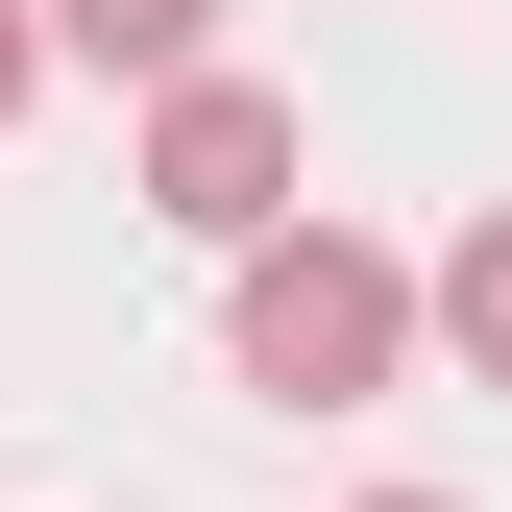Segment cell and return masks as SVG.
<instances>
[{"instance_id":"5b68a950","label":"cell","mask_w":512,"mask_h":512,"mask_svg":"<svg viewBox=\"0 0 512 512\" xmlns=\"http://www.w3.org/2000/svg\"><path fill=\"white\" fill-rule=\"evenodd\" d=\"M49 98V0H0V122H25Z\"/></svg>"},{"instance_id":"7a4b0ae2","label":"cell","mask_w":512,"mask_h":512,"mask_svg":"<svg viewBox=\"0 0 512 512\" xmlns=\"http://www.w3.org/2000/svg\"><path fill=\"white\" fill-rule=\"evenodd\" d=\"M293 171H317V147H293L269 74H220V49H196V74H147V171H122V196H147L171 244H220V269H244V244L293 220Z\"/></svg>"},{"instance_id":"6da1fadb","label":"cell","mask_w":512,"mask_h":512,"mask_svg":"<svg viewBox=\"0 0 512 512\" xmlns=\"http://www.w3.org/2000/svg\"><path fill=\"white\" fill-rule=\"evenodd\" d=\"M415 342H439V269H391L366 220H269L244 293H220V366H244L269 415H366Z\"/></svg>"},{"instance_id":"8992f818","label":"cell","mask_w":512,"mask_h":512,"mask_svg":"<svg viewBox=\"0 0 512 512\" xmlns=\"http://www.w3.org/2000/svg\"><path fill=\"white\" fill-rule=\"evenodd\" d=\"M366 512H464V488H366Z\"/></svg>"},{"instance_id":"277c9868","label":"cell","mask_w":512,"mask_h":512,"mask_svg":"<svg viewBox=\"0 0 512 512\" xmlns=\"http://www.w3.org/2000/svg\"><path fill=\"white\" fill-rule=\"evenodd\" d=\"M49 49H74V74H196L220 0H49Z\"/></svg>"},{"instance_id":"3957f363","label":"cell","mask_w":512,"mask_h":512,"mask_svg":"<svg viewBox=\"0 0 512 512\" xmlns=\"http://www.w3.org/2000/svg\"><path fill=\"white\" fill-rule=\"evenodd\" d=\"M439 366H464V391H512V196L439 244Z\"/></svg>"}]
</instances>
